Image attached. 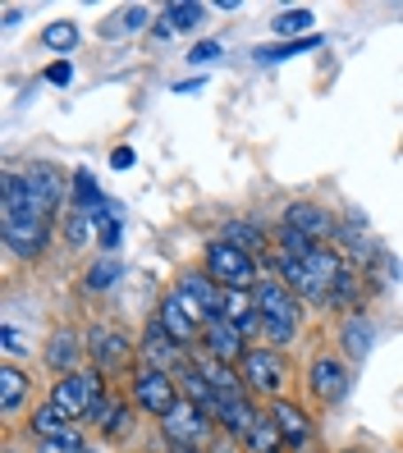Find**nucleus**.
<instances>
[{
  "mask_svg": "<svg viewBox=\"0 0 403 453\" xmlns=\"http://www.w3.org/2000/svg\"><path fill=\"white\" fill-rule=\"evenodd\" d=\"M252 298L261 307V339H266V349L284 353L289 343L303 334V298L289 284L271 280V275L252 288Z\"/></svg>",
  "mask_w": 403,
  "mask_h": 453,
  "instance_id": "1",
  "label": "nucleus"
},
{
  "mask_svg": "<svg viewBox=\"0 0 403 453\" xmlns=\"http://www.w3.org/2000/svg\"><path fill=\"white\" fill-rule=\"evenodd\" d=\"M88 366L101 371L105 380H128L133 366H138V339H133L124 326L115 321H92L88 330Z\"/></svg>",
  "mask_w": 403,
  "mask_h": 453,
  "instance_id": "2",
  "label": "nucleus"
},
{
  "mask_svg": "<svg viewBox=\"0 0 403 453\" xmlns=\"http://www.w3.org/2000/svg\"><path fill=\"white\" fill-rule=\"evenodd\" d=\"M202 271L216 280L225 293H252L266 275H261V261L244 248L225 243V238H211V243L202 248Z\"/></svg>",
  "mask_w": 403,
  "mask_h": 453,
  "instance_id": "3",
  "label": "nucleus"
},
{
  "mask_svg": "<svg viewBox=\"0 0 403 453\" xmlns=\"http://www.w3.org/2000/svg\"><path fill=\"white\" fill-rule=\"evenodd\" d=\"M303 271H307L303 303L335 311V298H339V288H344L348 271H353V261H344V252H339L335 243H316V248L303 257Z\"/></svg>",
  "mask_w": 403,
  "mask_h": 453,
  "instance_id": "4",
  "label": "nucleus"
},
{
  "mask_svg": "<svg viewBox=\"0 0 403 453\" xmlns=\"http://www.w3.org/2000/svg\"><path fill=\"white\" fill-rule=\"evenodd\" d=\"M83 426H88V435H97L105 444H128L133 435H138V408L128 403V394L120 385H105L97 394L92 412L83 417Z\"/></svg>",
  "mask_w": 403,
  "mask_h": 453,
  "instance_id": "5",
  "label": "nucleus"
},
{
  "mask_svg": "<svg viewBox=\"0 0 403 453\" xmlns=\"http://www.w3.org/2000/svg\"><path fill=\"white\" fill-rule=\"evenodd\" d=\"M244 371V380L252 389V398L261 403H275V398H293V362L289 353H275V349H248V357L238 362Z\"/></svg>",
  "mask_w": 403,
  "mask_h": 453,
  "instance_id": "6",
  "label": "nucleus"
},
{
  "mask_svg": "<svg viewBox=\"0 0 403 453\" xmlns=\"http://www.w3.org/2000/svg\"><path fill=\"white\" fill-rule=\"evenodd\" d=\"M303 385L312 394V403L321 408H335L348 398V385H353V371H348L344 353H330V349H316L307 357V371H303Z\"/></svg>",
  "mask_w": 403,
  "mask_h": 453,
  "instance_id": "7",
  "label": "nucleus"
},
{
  "mask_svg": "<svg viewBox=\"0 0 403 453\" xmlns=\"http://www.w3.org/2000/svg\"><path fill=\"white\" fill-rule=\"evenodd\" d=\"M124 394H128V403L138 408L143 417H151V421H160L174 403H179V385H174V376H166V371H156V366H133V376H128V385H124Z\"/></svg>",
  "mask_w": 403,
  "mask_h": 453,
  "instance_id": "8",
  "label": "nucleus"
},
{
  "mask_svg": "<svg viewBox=\"0 0 403 453\" xmlns=\"http://www.w3.org/2000/svg\"><path fill=\"white\" fill-rule=\"evenodd\" d=\"M0 238L14 261H37L50 248V220L28 216V211H0Z\"/></svg>",
  "mask_w": 403,
  "mask_h": 453,
  "instance_id": "9",
  "label": "nucleus"
},
{
  "mask_svg": "<svg viewBox=\"0 0 403 453\" xmlns=\"http://www.w3.org/2000/svg\"><path fill=\"white\" fill-rule=\"evenodd\" d=\"M105 385H111V380H105L101 376V371H74V376H60V380H50V389H46V398H50V403H56V408H65L78 426H83V417L92 412V403H97V394L105 389Z\"/></svg>",
  "mask_w": 403,
  "mask_h": 453,
  "instance_id": "10",
  "label": "nucleus"
},
{
  "mask_svg": "<svg viewBox=\"0 0 403 453\" xmlns=\"http://www.w3.org/2000/svg\"><path fill=\"white\" fill-rule=\"evenodd\" d=\"M42 366L50 376H74V371H88V334L74 326H56L42 343Z\"/></svg>",
  "mask_w": 403,
  "mask_h": 453,
  "instance_id": "11",
  "label": "nucleus"
},
{
  "mask_svg": "<svg viewBox=\"0 0 403 453\" xmlns=\"http://www.w3.org/2000/svg\"><path fill=\"white\" fill-rule=\"evenodd\" d=\"M188 357H193V349H183V343L160 326L156 316L143 326V339H138V362L143 366H156V371H166V376H174Z\"/></svg>",
  "mask_w": 403,
  "mask_h": 453,
  "instance_id": "12",
  "label": "nucleus"
},
{
  "mask_svg": "<svg viewBox=\"0 0 403 453\" xmlns=\"http://www.w3.org/2000/svg\"><path fill=\"white\" fill-rule=\"evenodd\" d=\"M170 288H179L188 303L198 307V316L202 321H216V316H225V288L211 280L202 265H183V271L174 275V284Z\"/></svg>",
  "mask_w": 403,
  "mask_h": 453,
  "instance_id": "13",
  "label": "nucleus"
},
{
  "mask_svg": "<svg viewBox=\"0 0 403 453\" xmlns=\"http://www.w3.org/2000/svg\"><path fill=\"white\" fill-rule=\"evenodd\" d=\"M151 316H156V321H160V326H166V330L183 343V349H198V339H202V326H206V321H202L198 307L188 303L179 288H170L166 298L156 303V311H151Z\"/></svg>",
  "mask_w": 403,
  "mask_h": 453,
  "instance_id": "14",
  "label": "nucleus"
},
{
  "mask_svg": "<svg viewBox=\"0 0 403 453\" xmlns=\"http://www.w3.org/2000/svg\"><path fill=\"white\" fill-rule=\"evenodd\" d=\"M266 412L275 417V426H280V435H284V449H289V453H307V449H312L316 421H312V412L298 403V398H275V403H266Z\"/></svg>",
  "mask_w": 403,
  "mask_h": 453,
  "instance_id": "15",
  "label": "nucleus"
},
{
  "mask_svg": "<svg viewBox=\"0 0 403 453\" xmlns=\"http://www.w3.org/2000/svg\"><path fill=\"white\" fill-rule=\"evenodd\" d=\"M280 225L307 234L312 243H335V229H339L335 211H330L326 202H289L284 216H280Z\"/></svg>",
  "mask_w": 403,
  "mask_h": 453,
  "instance_id": "16",
  "label": "nucleus"
},
{
  "mask_svg": "<svg viewBox=\"0 0 403 453\" xmlns=\"http://www.w3.org/2000/svg\"><path fill=\"white\" fill-rule=\"evenodd\" d=\"M198 349H202V353H211V357H221V362H229V366H238V362L248 357L252 343L244 339V330H238V326L229 321V316H216V321H206V326H202Z\"/></svg>",
  "mask_w": 403,
  "mask_h": 453,
  "instance_id": "17",
  "label": "nucleus"
},
{
  "mask_svg": "<svg viewBox=\"0 0 403 453\" xmlns=\"http://www.w3.org/2000/svg\"><path fill=\"white\" fill-rule=\"evenodd\" d=\"M371 343H376L371 311H367V307L344 311V316H339V349H344V362H348V366H362L367 353H371Z\"/></svg>",
  "mask_w": 403,
  "mask_h": 453,
  "instance_id": "18",
  "label": "nucleus"
},
{
  "mask_svg": "<svg viewBox=\"0 0 403 453\" xmlns=\"http://www.w3.org/2000/svg\"><path fill=\"white\" fill-rule=\"evenodd\" d=\"M193 362H198V371L211 380V389H216L221 398H252V389H248V380H244V371H238V366L211 357L202 349H193Z\"/></svg>",
  "mask_w": 403,
  "mask_h": 453,
  "instance_id": "19",
  "label": "nucleus"
},
{
  "mask_svg": "<svg viewBox=\"0 0 403 453\" xmlns=\"http://www.w3.org/2000/svg\"><path fill=\"white\" fill-rule=\"evenodd\" d=\"M28 398H33V376L19 362H0V412H5V421H19Z\"/></svg>",
  "mask_w": 403,
  "mask_h": 453,
  "instance_id": "20",
  "label": "nucleus"
},
{
  "mask_svg": "<svg viewBox=\"0 0 403 453\" xmlns=\"http://www.w3.org/2000/svg\"><path fill=\"white\" fill-rule=\"evenodd\" d=\"M257 417H261L257 398H225L221 412H216V426H221V435H225L229 444L244 449V440H248V431L257 426Z\"/></svg>",
  "mask_w": 403,
  "mask_h": 453,
  "instance_id": "21",
  "label": "nucleus"
},
{
  "mask_svg": "<svg viewBox=\"0 0 403 453\" xmlns=\"http://www.w3.org/2000/svg\"><path fill=\"white\" fill-rule=\"evenodd\" d=\"M74 431H78V421L65 408L50 403V398H42V403L28 408V435H33V444L37 440H60V435H74Z\"/></svg>",
  "mask_w": 403,
  "mask_h": 453,
  "instance_id": "22",
  "label": "nucleus"
},
{
  "mask_svg": "<svg viewBox=\"0 0 403 453\" xmlns=\"http://www.w3.org/2000/svg\"><path fill=\"white\" fill-rule=\"evenodd\" d=\"M174 385H179V394L188 398V403H198L206 417H216V412H221V403H225V398H221L216 389H211V380L198 371V362H193V357H188V362L174 371Z\"/></svg>",
  "mask_w": 403,
  "mask_h": 453,
  "instance_id": "23",
  "label": "nucleus"
},
{
  "mask_svg": "<svg viewBox=\"0 0 403 453\" xmlns=\"http://www.w3.org/2000/svg\"><path fill=\"white\" fill-rule=\"evenodd\" d=\"M221 238L234 243V248H244V252H252L257 261L271 252V243H275V234H266V225H257V220H225Z\"/></svg>",
  "mask_w": 403,
  "mask_h": 453,
  "instance_id": "24",
  "label": "nucleus"
},
{
  "mask_svg": "<svg viewBox=\"0 0 403 453\" xmlns=\"http://www.w3.org/2000/svg\"><path fill=\"white\" fill-rule=\"evenodd\" d=\"M101 202H105V193H101L97 174H92L88 165H78V170L69 174V211H83V216H97Z\"/></svg>",
  "mask_w": 403,
  "mask_h": 453,
  "instance_id": "25",
  "label": "nucleus"
},
{
  "mask_svg": "<svg viewBox=\"0 0 403 453\" xmlns=\"http://www.w3.org/2000/svg\"><path fill=\"white\" fill-rule=\"evenodd\" d=\"M225 316H229L238 330H244L248 343L261 339V307H257L252 293H225Z\"/></svg>",
  "mask_w": 403,
  "mask_h": 453,
  "instance_id": "26",
  "label": "nucleus"
},
{
  "mask_svg": "<svg viewBox=\"0 0 403 453\" xmlns=\"http://www.w3.org/2000/svg\"><path fill=\"white\" fill-rule=\"evenodd\" d=\"M166 23H160V37H179V33H193V28H202V19H206V5H198V0H174V5H166V14H160Z\"/></svg>",
  "mask_w": 403,
  "mask_h": 453,
  "instance_id": "27",
  "label": "nucleus"
},
{
  "mask_svg": "<svg viewBox=\"0 0 403 453\" xmlns=\"http://www.w3.org/2000/svg\"><path fill=\"white\" fill-rule=\"evenodd\" d=\"M244 449H248V453H284V435H280V426H275V417L266 412V408H261L257 426H252V431H248Z\"/></svg>",
  "mask_w": 403,
  "mask_h": 453,
  "instance_id": "28",
  "label": "nucleus"
},
{
  "mask_svg": "<svg viewBox=\"0 0 403 453\" xmlns=\"http://www.w3.org/2000/svg\"><path fill=\"white\" fill-rule=\"evenodd\" d=\"M316 46H326V37H321V33L298 37V42H280V46H257L252 56L261 65H280V60H293V56H307V50H316Z\"/></svg>",
  "mask_w": 403,
  "mask_h": 453,
  "instance_id": "29",
  "label": "nucleus"
},
{
  "mask_svg": "<svg viewBox=\"0 0 403 453\" xmlns=\"http://www.w3.org/2000/svg\"><path fill=\"white\" fill-rule=\"evenodd\" d=\"M120 275H124V265H120L115 257H97V261L88 265V275H83V288H88V293H111V288L120 284Z\"/></svg>",
  "mask_w": 403,
  "mask_h": 453,
  "instance_id": "30",
  "label": "nucleus"
},
{
  "mask_svg": "<svg viewBox=\"0 0 403 453\" xmlns=\"http://www.w3.org/2000/svg\"><path fill=\"white\" fill-rule=\"evenodd\" d=\"M42 46L56 50V56H69V50L78 46V23L74 19H50L42 28Z\"/></svg>",
  "mask_w": 403,
  "mask_h": 453,
  "instance_id": "31",
  "label": "nucleus"
},
{
  "mask_svg": "<svg viewBox=\"0 0 403 453\" xmlns=\"http://www.w3.org/2000/svg\"><path fill=\"white\" fill-rule=\"evenodd\" d=\"M312 23H316V14L298 5V10H280L271 28H275V37H289V42H298V33H307V37H312Z\"/></svg>",
  "mask_w": 403,
  "mask_h": 453,
  "instance_id": "32",
  "label": "nucleus"
},
{
  "mask_svg": "<svg viewBox=\"0 0 403 453\" xmlns=\"http://www.w3.org/2000/svg\"><path fill=\"white\" fill-rule=\"evenodd\" d=\"M92 234H97L92 216H83V211H65V243H69V252L88 248V238H92Z\"/></svg>",
  "mask_w": 403,
  "mask_h": 453,
  "instance_id": "33",
  "label": "nucleus"
},
{
  "mask_svg": "<svg viewBox=\"0 0 403 453\" xmlns=\"http://www.w3.org/2000/svg\"><path fill=\"white\" fill-rule=\"evenodd\" d=\"M0 343H5V362H19V357L33 353V343L23 339V330H19L14 321H5V330H0Z\"/></svg>",
  "mask_w": 403,
  "mask_h": 453,
  "instance_id": "34",
  "label": "nucleus"
},
{
  "mask_svg": "<svg viewBox=\"0 0 403 453\" xmlns=\"http://www.w3.org/2000/svg\"><path fill=\"white\" fill-rule=\"evenodd\" d=\"M221 56H225V46H221V42H198L183 60H188V65H211V60H221Z\"/></svg>",
  "mask_w": 403,
  "mask_h": 453,
  "instance_id": "35",
  "label": "nucleus"
},
{
  "mask_svg": "<svg viewBox=\"0 0 403 453\" xmlns=\"http://www.w3.org/2000/svg\"><path fill=\"white\" fill-rule=\"evenodd\" d=\"M120 19H124V33H143V28H151V10H147V5H128Z\"/></svg>",
  "mask_w": 403,
  "mask_h": 453,
  "instance_id": "36",
  "label": "nucleus"
},
{
  "mask_svg": "<svg viewBox=\"0 0 403 453\" xmlns=\"http://www.w3.org/2000/svg\"><path fill=\"white\" fill-rule=\"evenodd\" d=\"M42 78H46L50 88H69V83H74V65H69V60H50Z\"/></svg>",
  "mask_w": 403,
  "mask_h": 453,
  "instance_id": "37",
  "label": "nucleus"
},
{
  "mask_svg": "<svg viewBox=\"0 0 403 453\" xmlns=\"http://www.w3.org/2000/svg\"><path fill=\"white\" fill-rule=\"evenodd\" d=\"M111 170H133V147H115L111 151Z\"/></svg>",
  "mask_w": 403,
  "mask_h": 453,
  "instance_id": "38",
  "label": "nucleus"
},
{
  "mask_svg": "<svg viewBox=\"0 0 403 453\" xmlns=\"http://www.w3.org/2000/svg\"><path fill=\"white\" fill-rule=\"evenodd\" d=\"M78 453H97V449H92V444H88V449H78Z\"/></svg>",
  "mask_w": 403,
  "mask_h": 453,
  "instance_id": "39",
  "label": "nucleus"
},
{
  "mask_svg": "<svg viewBox=\"0 0 403 453\" xmlns=\"http://www.w3.org/2000/svg\"><path fill=\"white\" fill-rule=\"evenodd\" d=\"M234 453H248V449H234Z\"/></svg>",
  "mask_w": 403,
  "mask_h": 453,
  "instance_id": "40",
  "label": "nucleus"
},
{
  "mask_svg": "<svg viewBox=\"0 0 403 453\" xmlns=\"http://www.w3.org/2000/svg\"><path fill=\"white\" fill-rule=\"evenodd\" d=\"M385 453H399V449H385Z\"/></svg>",
  "mask_w": 403,
  "mask_h": 453,
  "instance_id": "41",
  "label": "nucleus"
},
{
  "mask_svg": "<svg viewBox=\"0 0 403 453\" xmlns=\"http://www.w3.org/2000/svg\"><path fill=\"white\" fill-rule=\"evenodd\" d=\"M321 453H326V449H321Z\"/></svg>",
  "mask_w": 403,
  "mask_h": 453,
  "instance_id": "42",
  "label": "nucleus"
}]
</instances>
